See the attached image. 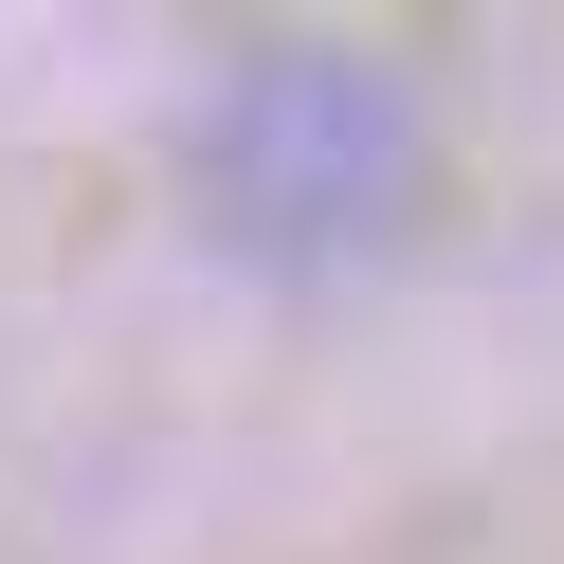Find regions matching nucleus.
<instances>
[{
    "mask_svg": "<svg viewBox=\"0 0 564 564\" xmlns=\"http://www.w3.org/2000/svg\"><path fill=\"white\" fill-rule=\"evenodd\" d=\"M183 200L237 273L346 292L437 200V110H419V74L382 37H237L183 110Z\"/></svg>",
    "mask_w": 564,
    "mask_h": 564,
    "instance_id": "f257e3e1",
    "label": "nucleus"
}]
</instances>
